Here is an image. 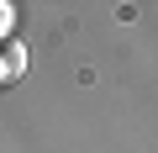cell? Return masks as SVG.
Masks as SVG:
<instances>
[{
	"label": "cell",
	"mask_w": 158,
	"mask_h": 153,
	"mask_svg": "<svg viewBox=\"0 0 158 153\" xmlns=\"http://www.w3.org/2000/svg\"><path fill=\"white\" fill-rule=\"evenodd\" d=\"M21 69H27V48L6 37V42H0V85H11V79H16Z\"/></svg>",
	"instance_id": "cell-1"
},
{
	"label": "cell",
	"mask_w": 158,
	"mask_h": 153,
	"mask_svg": "<svg viewBox=\"0 0 158 153\" xmlns=\"http://www.w3.org/2000/svg\"><path fill=\"white\" fill-rule=\"evenodd\" d=\"M11 27H16V11L6 6V0H0V42H6V37H11Z\"/></svg>",
	"instance_id": "cell-2"
}]
</instances>
